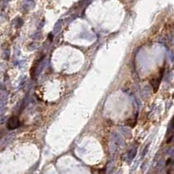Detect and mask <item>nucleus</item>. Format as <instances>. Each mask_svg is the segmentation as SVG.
I'll list each match as a JSON object with an SVG mask.
<instances>
[{"instance_id": "f257e3e1", "label": "nucleus", "mask_w": 174, "mask_h": 174, "mask_svg": "<svg viewBox=\"0 0 174 174\" xmlns=\"http://www.w3.org/2000/svg\"><path fill=\"white\" fill-rule=\"evenodd\" d=\"M163 73H164V69L160 70L159 75L157 76V77H155V78H153L151 80V85H152V87H153L154 92H156V91H158V89H159V85H160V82H161V80H162Z\"/></svg>"}, {"instance_id": "f03ea898", "label": "nucleus", "mask_w": 174, "mask_h": 174, "mask_svg": "<svg viewBox=\"0 0 174 174\" xmlns=\"http://www.w3.org/2000/svg\"><path fill=\"white\" fill-rule=\"evenodd\" d=\"M19 125H20V122H19L17 117H11V118L9 119L7 122V127L10 130L17 129L18 127H19Z\"/></svg>"}]
</instances>
